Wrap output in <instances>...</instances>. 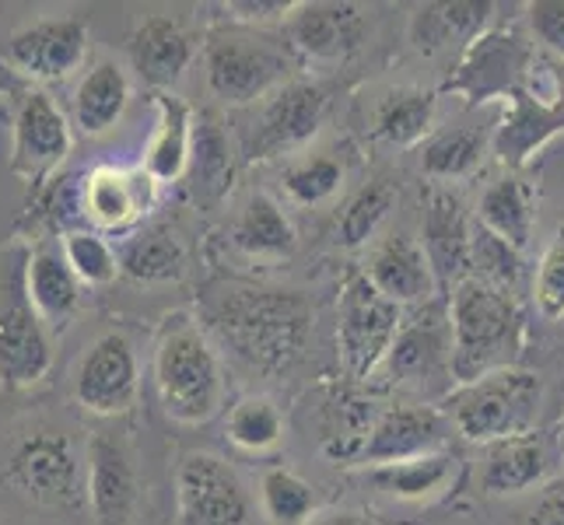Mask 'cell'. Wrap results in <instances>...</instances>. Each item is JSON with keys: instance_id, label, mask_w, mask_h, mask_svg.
Masks as SVG:
<instances>
[{"instance_id": "1", "label": "cell", "mask_w": 564, "mask_h": 525, "mask_svg": "<svg viewBox=\"0 0 564 525\" xmlns=\"http://www.w3.org/2000/svg\"><path fill=\"white\" fill-rule=\"evenodd\" d=\"M221 343L260 375H281L313 337V302L288 287H221L207 305Z\"/></svg>"}, {"instance_id": "2", "label": "cell", "mask_w": 564, "mask_h": 525, "mask_svg": "<svg viewBox=\"0 0 564 525\" xmlns=\"http://www.w3.org/2000/svg\"><path fill=\"white\" fill-rule=\"evenodd\" d=\"M519 305L512 291L480 277H463L453 287L449 333H453V382L470 385L501 368H512L519 350Z\"/></svg>"}, {"instance_id": "3", "label": "cell", "mask_w": 564, "mask_h": 525, "mask_svg": "<svg viewBox=\"0 0 564 525\" xmlns=\"http://www.w3.org/2000/svg\"><path fill=\"white\" fill-rule=\"evenodd\" d=\"M154 385L165 414L180 424H204L221 411L225 375L197 326L176 319L154 350Z\"/></svg>"}, {"instance_id": "4", "label": "cell", "mask_w": 564, "mask_h": 525, "mask_svg": "<svg viewBox=\"0 0 564 525\" xmlns=\"http://www.w3.org/2000/svg\"><path fill=\"white\" fill-rule=\"evenodd\" d=\"M543 403V379L527 368H501L470 385H459L449 400L456 431L466 441L495 445L505 438L533 435Z\"/></svg>"}, {"instance_id": "5", "label": "cell", "mask_w": 564, "mask_h": 525, "mask_svg": "<svg viewBox=\"0 0 564 525\" xmlns=\"http://www.w3.org/2000/svg\"><path fill=\"white\" fill-rule=\"evenodd\" d=\"M204 67L214 99H221L228 106H249L263 99V95L284 88L291 56L270 35L228 29V32H210L204 50Z\"/></svg>"}, {"instance_id": "6", "label": "cell", "mask_w": 564, "mask_h": 525, "mask_svg": "<svg viewBox=\"0 0 564 525\" xmlns=\"http://www.w3.org/2000/svg\"><path fill=\"white\" fill-rule=\"evenodd\" d=\"M400 326H403L400 305L382 298L365 274H355L347 281L340 291V316H337V347L347 375L368 379L379 364H386Z\"/></svg>"}, {"instance_id": "7", "label": "cell", "mask_w": 564, "mask_h": 525, "mask_svg": "<svg viewBox=\"0 0 564 525\" xmlns=\"http://www.w3.org/2000/svg\"><path fill=\"white\" fill-rule=\"evenodd\" d=\"M4 480L50 508H77L85 497L82 462L74 456V445L56 431H39L18 445Z\"/></svg>"}, {"instance_id": "8", "label": "cell", "mask_w": 564, "mask_h": 525, "mask_svg": "<svg viewBox=\"0 0 564 525\" xmlns=\"http://www.w3.org/2000/svg\"><path fill=\"white\" fill-rule=\"evenodd\" d=\"M183 525H249L252 504L239 473L218 456L189 452L176 470Z\"/></svg>"}, {"instance_id": "9", "label": "cell", "mask_w": 564, "mask_h": 525, "mask_svg": "<svg viewBox=\"0 0 564 525\" xmlns=\"http://www.w3.org/2000/svg\"><path fill=\"white\" fill-rule=\"evenodd\" d=\"M141 393L138 350L123 333H102L88 347L74 379V396L88 414H127Z\"/></svg>"}, {"instance_id": "10", "label": "cell", "mask_w": 564, "mask_h": 525, "mask_svg": "<svg viewBox=\"0 0 564 525\" xmlns=\"http://www.w3.org/2000/svg\"><path fill=\"white\" fill-rule=\"evenodd\" d=\"M323 116H326V91L313 81H291L270 95V102L260 109V120L249 133L246 154L252 162H263L299 151L305 141L316 138Z\"/></svg>"}, {"instance_id": "11", "label": "cell", "mask_w": 564, "mask_h": 525, "mask_svg": "<svg viewBox=\"0 0 564 525\" xmlns=\"http://www.w3.org/2000/svg\"><path fill=\"white\" fill-rule=\"evenodd\" d=\"M88 56V22L85 18H43V22L11 32L4 43V61L39 81H61L74 74Z\"/></svg>"}, {"instance_id": "12", "label": "cell", "mask_w": 564, "mask_h": 525, "mask_svg": "<svg viewBox=\"0 0 564 525\" xmlns=\"http://www.w3.org/2000/svg\"><path fill=\"white\" fill-rule=\"evenodd\" d=\"M70 151V127L46 91H25L22 106L14 116V144H11V168L29 183H39Z\"/></svg>"}, {"instance_id": "13", "label": "cell", "mask_w": 564, "mask_h": 525, "mask_svg": "<svg viewBox=\"0 0 564 525\" xmlns=\"http://www.w3.org/2000/svg\"><path fill=\"white\" fill-rule=\"evenodd\" d=\"M421 245L424 256L435 270V281L442 287H456L463 277H470V242H474V225L466 218V207L459 193L453 189H427L424 197V218H421Z\"/></svg>"}, {"instance_id": "14", "label": "cell", "mask_w": 564, "mask_h": 525, "mask_svg": "<svg viewBox=\"0 0 564 525\" xmlns=\"http://www.w3.org/2000/svg\"><path fill=\"white\" fill-rule=\"evenodd\" d=\"M530 67V50L516 32H488L470 43L456 77H449V91L466 95L470 102L491 99L519 88V77Z\"/></svg>"}, {"instance_id": "15", "label": "cell", "mask_w": 564, "mask_h": 525, "mask_svg": "<svg viewBox=\"0 0 564 525\" xmlns=\"http://www.w3.org/2000/svg\"><path fill=\"white\" fill-rule=\"evenodd\" d=\"M288 39L305 61H351L365 46V14L358 4H299L288 18Z\"/></svg>"}, {"instance_id": "16", "label": "cell", "mask_w": 564, "mask_h": 525, "mask_svg": "<svg viewBox=\"0 0 564 525\" xmlns=\"http://www.w3.org/2000/svg\"><path fill=\"white\" fill-rule=\"evenodd\" d=\"M91 525H130L138 512V470L123 441L95 435L88 445Z\"/></svg>"}, {"instance_id": "17", "label": "cell", "mask_w": 564, "mask_h": 525, "mask_svg": "<svg viewBox=\"0 0 564 525\" xmlns=\"http://www.w3.org/2000/svg\"><path fill=\"white\" fill-rule=\"evenodd\" d=\"M445 431L449 427H445L442 414L432 411V406H393V411H386L372 424L358 459L376 470V466L432 456L442 449Z\"/></svg>"}, {"instance_id": "18", "label": "cell", "mask_w": 564, "mask_h": 525, "mask_svg": "<svg viewBox=\"0 0 564 525\" xmlns=\"http://www.w3.org/2000/svg\"><path fill=\"white\" fill-rule=\"evenodd\" d=\"M365 277L382 298H389L393 305L432 302L435 287H438L435 270L424 256V245L411 236H403V231L386 236L372 252H368Z\"/></svg>"}, {"instance_id": "19", "label": "cell", "mask_w": 564, "mask_h": 525, "mask_svg": "<svg viewBox=\"0 0 564 525\" xmlns=\"http://www.w3.org/2000/svg\"><path fill=\"white\" fill-rule=\"evenodd\" d=\"M53 364V343L32 305L14 302L0 308V385L22 393L46 379Z\"/></svg>"}, {"instance_id": "20", "label": "cell", "mask_w": 564, "mask_h": 525, "mask_svg": "<svg viewBox=\"0 0 564 525\" xmlns=\"http://www.w3.org/2000/svg\"><path fill=\"white\" fill-rule=\"evenodd\" d=\"M389 375L406 385H424L432 379H453V333L438 313L417 316L400 326L397 343L386 358Z\"/></svg>"}, {"instance_id": "21", "label": "cell", "mask_w": 564, "mask_h": 525, "mask_svg": "<svg viewBox=\"0 0 564 525\" xmlns=\"http://www.w3.org/2000/svg\"><path fill=\"white\" fill-rule=\"evenodd\" d=\"M551 470L547 441L540 435H519L488 445L480 462V491L491 497H512L540 488Z\"/></svg>"}, {"instance_id": "22", "label": "cell", "mask_w": 564, "mask_h": 525, "mask_svg": "<svg viewBox=\"0 0 564 525\" xmlns=\"http://www.w3.org/2000/svg\"><path fill=\"white\" fill-rule=\"evenodd\" d=\"M130 64L151 88H172L193 64V39L165 14L144 18L130 35Z\"/></svg>"}, {"instance_id": "23", "label": "cell", "mask_w": 564, "mask_h": 525, "mask_svg": "<svg viewBox=\"0 0 564 525\" xmlns=\"http://www.w3.org/2000/svg\"><path fill=\"white\" fill-rule=\"evenodd\" d=\"M564 130V112L554 102H540L527 88L512 91V112L495 130L491 147L501 165L522 168L551 138Z\"/></svg>"}, {"instance_id": "24", "label": "cell", "mask_w": 564, "mask_h": 525, "mask_svg": "<svg viewBox=\"0 0 564 525\" xmlns=\"http://www.w3.org/2000/svg\"><path fill=\"white\" fill-rule=\"evenodd\" d=\"M154 179L144 168L102 165L85 179V214L102 228H127L151 207Z\"/></svg>"}, {"instance_id": "25", "label": "cell", "mask_w": 564, "mask_h": 525, "mask_svg": "<svg viewBox=\"0 0 564 525\" xmlns=\"http://www.w3.org/2000/svg\"><path fill=\"white\" fill-rule=\"evenodd\" d=\"M127 102H130L127 70L112 61H102L74 88V123L82 127L85 138H106L123 120Z\"/></svg>"}, {"instance_id": "26", "label": "cell", "mask_w": 564, "mask_h": 525, "mask_svg": "<svg viewBox=\"0 0 564 525\" xmlns=\"http://www.w3.org/2000/svg\"><path fill=\"white\" fill-rule=\"evenodd\" d=\"M488 0H459V4H427L411 22V43L421 53H438L453 43H474L491 22Z\"/></svg>"}, {"instance_id": "27", "label": "cell", "mask_w": 564, "mask_h": 525, "mask_svg": "<svg viewBox=\"0 0 564 525\" xmlns=\"http://www.w3.org/2000/svg\"><path fill=\"white\" fill-rule=\"evenodd\" d=\"M432 123H435V95L414 85L389 88L372 106V133L393 147L417 144L432 130Z\"/></svg>"}, {"instance_id": "28", "label": "cell", "mask_w": 564, "mask_h": 525, "mask_svg": "<svg viewBox=\"0 0 564 525\" xmlns=\"http://www.w3.org/2000/svg\"><path fill=\"white\" fill-rule=\"evenodd\" d=\"M231 242L257 260H281L295 249V225L267 193H252L231 225Z\"/></svg>"}, {"instance_id": "29", "label": "cell", "mask_w": 564, "mask_h": 525, "mask_svg": "<svg viewBox=\"0 0 564 525\" xmlns=\"http://www.w3.org/2000/svg\"><path fill=\"white\" fill-rule=\"evenodd\" d=\"M159 99V133L144 154V172L154 183H172L186 172L189 141H193V116L183 99L169 91L154 95Z\"/></svg>"}, {"instance_id": "30", "label": "cell", "mask_w": 564, "mask_h": 525, "mask_svg": "<svg viewBox=\"0 0 564 525\" xmlns=\"http://www.w3.org/2000/svg\"><path fill=\"white\" fill-rule=\"evenodd\" d=\"M477 221L495 231L498 239L516 245L519 252L533 239V197L522 179L516 175H501L495 179L477 204Z\"/></svg>"}, {"instance_id": "31", "label": "cell", "mask_w": 564, "mask_h": 525, "mask_svg": "<svg viewBox=\"0 0 564 525\" xmlns=\"http://www.w3.org/2000/svg\"><path fill=\"white\" fill-rule=\"evenodd\" d=\"M368 480H372L379 491L393 494L400 501H427L442 494L456 480V456L432 452V456L376 466V470H368Z\"/></svg>"}, {"instance_id": "32", "label": "cell", "mask_w": 564, "mask_h": 525, "mask_svg": "<svg viewBox=\"0 0 564 525\" xmlns=\"http://www.w3.org/2000/svg\"><path fill=\"white\" fill-rule=\"evenodd\" d=\"M29 298L35 305V316L64 322L74 316L77 302H82V281L74 277L64 256L39 249L29 260Z\"/></svg>"}, {"instance_id": "33", "label": "cell", "mask_w": 564, "mask_h": 525, "mask_svg": "<svg viewBox=\"0 0 564 525\" xmlns=\"http://www.w3.org/2000/svg\"><path fill=\"white\" fill-rule=\"evenodd\" d=\"M488 133L480 127H456V130H442L421 151V172L427 179L438 183H453L466 179L488 151Z\"/></svg>"}, {"instance_id": "34", "label": "cell", "mask_w": 564, "mask_h": 525, "mask_svg": "<svg viewBox=\"0 0 564 525\" xmlns=\"http://www.w3.org/2000/svg\"><path fill=\"white\" fill-rule=\"evenodd\" d=\"M186 266V252L183 245L162 228H151L144 236L130 239L120 249V274L144 281V284H165V281H180Z\"/></svg>"}, {"instance_id": "35", "label": "cell", "mask_w": 564, "mask_h": 525, "mask_svg": "<svg viewBox=\"0 0 564 525\" xmlns=\"http://www.w3.org/2000/svg\"><path fill=\"white\" fill-rule=\"evenodd\" d=\"M397 207V186L389 179H372L365 183L351 200L344 204L340 218H337V231L334 242L344 249H361L368 239L382 228V221L389 218V210Z\"/></svg>"}, {"instance_id": "36", "label": "cell", "mask_w": 564, "mask_h": 525, "mask_svg": "<svg viewBox=\"0 0 564 525\" xmlns=\"http://www.w3.org/2000/svg\"><path fill=\"white\" fill-rule=\"evenodd\" d=\"M260 504L274 525H305L316 512V494L295 470L274 466L260 480Z\"/></svg>"}, {"instance_id": "37", "label": "cell", "mask_w": 564, "mask_h": 525, "mask_svg": "<svg viewBox=\"0 0 564 525\" xmlns=\"http://www.w3.org/2000/svg\"><path fill=\"white\" fill-rule=\"evenodd\" d=\"M281 183H284V193L291 204L316 207L340 193L344 165L334 158V154H308V158H299L284 168Z\"/></svg>"}, {"instance_id": "38", "label": "cell", "mask_w": 564, "mask_h": 525, "mask_svg": "<svg viewBox=\"0 0 564 525\" xmlns=\"http://www.w3.org/2000/svg\"><path fill=\"white\" fill-rule=\"evenodd\" d=\"M228 438L242 452H270L284 438V417L270 400L246 396L228 414Z\"/></svg>"}, {"instance_id": "39", "label": "cell", "mask_w": 564, "mask_h": 525, "mask_svg": "<svg viewBox=\"0 0 564 525\" xmlns=\"http://www.w3.org/2000/svg\"><path fill=\"white\" fill-rule=\"evenodd\" d=\"M470 263L480 281H488L495 287L512 291L522 277V252L498 239L495 231H488L480 221H474V242H470Z\"/></svg>"}, {"instance_id": "40", "label": "cell", "mask_w": 564, "mask_h": 525, "mask_svg": "<svg viewBox=\"0 0 564 525\" xmlns=\"http://www.w3.org/2000/svg\"><path fill=\"white\" fill-rule=\"evenodd\" d=\"M64 260L82 284H112L120 274V252L95 231H67Z\"/></svg>"}, {"instance_id": "41", "label": "cell", "mask_w": 564, "mask_h": 525, "mask_svg": "<svg viewBox=\"0 0 564 525\" xmlns=\"http://www.w3.org/2000/svg\"><path fill=\"white\" fill-rule=\"evenodd\" d=\"M533 298L543 319H564V225L547 242L533 277Z\"/></svg>"}, {"instance_id": "42", "label": "cell", "mask_w": 564, "mask_h": 525, "mask_svg": "<svg viewBox=\"0 0 564 525\" xmlns=\"http://www.w3.org/2000/svg\"><path fill=\"white\" fill-rule=\"evenodd\" d=\"M533 39L564 61V0H536L527 8Z\"/></svg>"}, {"instance_id": "43", "label": "cell", "mask_w": 564, "mask_h": 525, "mask_svg": "<svg viewBox=\"0 0 564 525\" xmlns=\"http://www.w3.org/2000/svg\"><path fill=\"white\" fill-rule=\"evenodd\" d=\"M299 0H231V4H225V11L242 25H263V22H278V18L288 22Z\"/></svg>"}, {"instance_id": "44", "label": "cell", "mask_w": 564, "mask_h": 525, "mask_svg": "<svg viewBox=\"0 0 564 525\" xmlns=\"http://www.w3.org/2000/svg\"><path fill=\"white\" fill-rule=\"evenodd\" d=\"M519 525H564V491L551 488L543 491L527 512H522Z\"/></svg>"}, {"instance_id": "45", "label": "cell", "mask_w": 564, "mask_h": 525, "mask_svg": "<svg viewBox=\"0 0 564 525\" xmlns=\"http://www.w3.org/2000/svg\"><path fill=\"white\" fill-rule=\"evenodd\" d=\"M313 525H382V522H376L372 515H365V512H329Z\"/></svg>"}, {"instance_id": "46", "label": "cell", "mask_w": 564, "mask_h": 525, "mask_svg": "<svg viewBox=\"0 0 564 525\" xmlns=\"http://www.w3.org/2000/svg\"><path fill=\"white\" fill-rule=\"evenodd\" d=\"M14 91H25V77L4 61V53H0V95H14Z\"/></svg>"}, {"instance_id": "47", "label": "cell", "mask_w": 564, "mask_h": 525, "mask_svg": "<svg viewBox=\"0 0 564 525\" xmlns=\"http://www.w3.org/2000/svg\"><path fill=\"white\" fill-rule=\"evenodd\" d=\"M554 106L564 112V70H557V99H554Z\"/></svg>"}, {"instance_id": "48", "label": "cell", "mask_w": 564, "mask_h": 525, "mask_svg": "<svg viewBox=\"0 0 564 525\" xmlns=\"http://www.w3.org/2000/svg\"><path fill=\"white\" fill-rule=\"evenodd\" d=\"M561 452H564V417H561Z\"/></svg>"}]
</instances>
